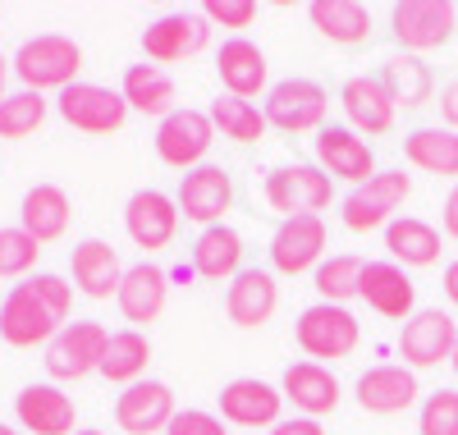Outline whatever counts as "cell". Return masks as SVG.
I'll list each match as a JSON object with an SVG mask.
<instances>
[{
    "instance_id": "7a4b0ae2",
    "label": "cell",
    "mask_w": 458,
    "mask_h": 435,
    "mask_svg": "<svg viewBox=\"0 0 458 435\" xmlns=\"http://www.w3.org/2000/svg\"><path fill=\"white\" fill-rule=\"evenodd\" d=\"M14 78L23 83V92H64L79 83L83 69V47L64 32H37L10 55Z\"/></svg>"
},
{
    "instance_id": "f907efd6",
    "label": "cell",
    "mask_w": 458,
    "mask_h": 435,
    "mask_svg": "<svg viewBox=\"0 0 458 435\" xmlns=\"http://www.w3.org/2000/svg\"><path fill=\"white\" fill-rule=\"evenodd\" d=\"M73 435H106V431H73Z\"/></svg>"
},
{
    "instance_id": "4fadbf2b",
    "label": "cell",
    "mask_w": 458,
    "mask_h": 435,
    "mask_svg": "<svg viewBox=\"0 0 458 435\" xmlns=\"http://www.w3.org/2000/svg\"><path fill=\"white\" fill-rule=\"evenodd\" d=\"M174 207L183 220L193 225H225V211L234 207V175L225 166H198L179 179V192H174Z\"/></svg>"
},
{
    "instance_id": "1f68e13d",
    "label": "cell",
    "mask_w": 458,
    "mask_h": 435,
    "mask_svg": "<svg viewBox=\"0 0 458 435\" xmlns=\"http://www.w3.org/2000/svg\"><path fill=\"white\" fill-rule=\"evenodd\" d=\"M308 19L335 47H362L371 37V10L358 5V0H312Z\"/></svg>"
},
{
    "instance_id": "8992f818",
    "label": "cell",
    "mask_w": 458,
    "mask_h": 435,
    "mask_svg": "<svg viewBox=\"0 0 458 435\" xmlns=\"http://www.w3.org/2000/svg\"><path fill=\"white\" fill-rule=\"evenodd\" d=\"M266 124L280 129V133H317L326 129V115H330V97L317 78H280V83L266 92Z\"/></svg>"
},
{
    "instance_id": "52a82bcc",
    "label": "cell",
    "mask_w": 458,
    "mask_h": 435,
    "mask_svg": "<svg viewBox=\"0 0 458 435\" xmlns=\"http://www.w3.org/2000/svg\"><path fill=\"white\" fill-rule=\"evenodd\" d=\"M211 47V23L202 19V10H170L161 19H151L142 28V55L147 64H179L193 60Z\"/></svg>"
},
{
    "instance_id": "4dcf8cb0",
    "label": "cell",
    "mask_w": 458,
    "mask_h": 435,
    "mask_svg": "<svg viewBox=\"0 0 458 435\" xmlns=\"http://www.w3.org/2000/svg\"><path fill=\"white\" fill-rule=\"evenodd\" d=\"M120 97L133 115H151V120H165L174 106V78L157 64H129L120 78Z\"/></svg>"
},
{
    "instance_id": "6da1fadb",
    "label": "cell",
    "mask_w": 458,
    "mask_h": 435,
    "mask_svg": "<svg viewBox=\"0 0 458 435\" xmlns=\"http://www.w3.org/2000/svg\"><path fill=\"white\" fill-rule=\"evenodd\" d=\"M69 307H73V285L64 275H51V270L28 275L0 303V339L10 348L51 344L69 326Z\"/></svg>"
},
{
    "instance_id": "f6af8a7d",
    "label": "cell",
    "mask_w": 458,
    "mask_h": 435,
    "mask_svg": "<svg viewBox=\"0 0 458 435\" xmlns=\"http://www.w3.org/2000/svg\"><path fill=\"white\" fill-rule=\"evenodd\" d=\"M440 225H445V234L458 243V183H454V192L445 197V211H440Z\"/></svg>"
},
{
    "instance_id": "e575fe53",
    "label": "cell",
    "mask_w": 458,
    "mask_h": 435,
    "mask_svg": "<svg viewBox=\"0 0 458 435\" xmlns=\"http://www.w3.org/2000/svg\"><path fill=\"white\" fill-rule=\"evenodd\" d=\"M403 156L408 166L427 170V175H440V179H458V133L454 129H412L403 138Z\"/></svg>"
},
{
    "instance_id": "681fc988",
    "label": "cell",
    "mask_w": 458,
    "mask_h": 435,
    "mask_svg": "<svg viewBox=\"0 0 458 435\" xmlns=\"http://www.w3.org/2000/svg\"><path fill=\"white\" fill-rule=\"evenodd\" d=\"M0 435H19V431H14V426H5V422H0Z\"/></svg>"
},
{
    "instance_id": "7c38bea8",
    "label": "cell",
    "mask_w": 458,
    "mask_h": 435,
    "mask_svg": "<svg viewBox=\"0 0 458 435\" xmlns=\"http://www.w3.org/2000/svg\"><path fill=\"white\" fill-rule=\"evenodd\" d=\"M454 339H458L454 316L440 311V307H422V311H412L399 330V358H403L408 371L440 367V362L454 358Z\"/></svg>"
},
{
    "instance_id": "277c9868",
    "label": "cell",
    "mask_w": 458,
    "mask_h": 435,
    "mask_svg": "<svg viewBox=\"0 0 458 435\" xmlns=\"http://www.w3.org/2000/svg\"><path fill=\"white\" fill-rule=\"evenodd\" d=\"M261 197H266V207L280 211L284 220L289 216H321L330 207V197H335V179L312 161H293V166L266 170Z\"/></svg>"
},
{
    "instance_id": "5bb4252c",
    "label": "cell",
    "mask_w": 458,
    "mask_h": 435,
    "mask_svg": "<svg viewBox=\"0 0 458 435\" xmlns=\"http://www.w3.org/2000/svg\"><path fill=\"white\" fill-rule=\"evenodd\" d=\"M326 220L321 216H289L271 234V270L280 275H308L326 261Z\"/></svg>"
},
{
    "instance_id": "cb8c5ba5",
    "label": "cell",
    "mask_w": 458,
    "mask_h": 435,
    "mask_svg": "<svg viewBox=\"0 0 458 435\" xmlns=\"http://www.w3.org/2000/svg\"><path fill=\"white\" fill-rule=\"evenodd\" d=\"M14 417L32 435H73L79 426V408L60 385H23L14 394Z\"/></svg>"
},
{
    "instance_id": "ac0fdd59",
    "label": "cell",
    "mask_w": 458,
    "mask_h": 435,
    "mask_svg": "<svg viewBox=\"0 0 458 435\" xmlns=\"http://www.w3.org/2000/svg\"><path fill=\"white\" fill-rule=\"evenodd\" d=\"M312 151H317V166H321L330 179H344V183H353V188L376 175V156H371L367 138H358L349 124H326V129H317Z\"/></svg>"
},
{
    "instance_id": "8d00e7d4",
    "label": "cell",
    "mask_w": 458,
    "mask_h": 435,
    "mask_svg": "<svg viewBox=\"0 0 458 435\" xmlns=\"http://www.w3.org/2000/svg\"><path fill=\"white\" fill-rule=\"evenodd\" d=\"M211 124H216V133L220 138H229V142H239V147H248V142H261L266 138V115L252 106V101H243V97H216L211 101Z\"/></svg>"
},
{
    "instance_id": "44dd1931",
    "label": "cell",
    "mask_w": 458,
    "mask_h": 435,
    "mask_svg": "<svg viewBox=\"0 0 458 435\" xmlns=\"http://www.w3.org/2000/svg\"><path fill=\"white\" fill-rule=\"evenodd\" d=\"M276 307H280V285H276V275L261 270V266L239 270L234 280H229V289H225V316L239 330L266 326L276 316Z\"/></svg>"
},
{
    "instance_id": "ee69618b",
    "label": "cell",
    "mask_w": 458,
    "mask_h": 435,
    "mask_svg": "<svg viewBox=\"0 0 458 435\" xmlns=\"http://www.w3.org/2000/svg\"><path fill=\"white\" fill-rule=\"evenodd\" d=\"M440 115H445V129L458 133V78L445 83V92H440Z\"/></svg>"
},
{
    "instance_id": "ffe728a7",
    "label": "cell",
    "mask_w": 458,
    "mask_h": 435,
    "mask_svg": "<svg viewBox=\"0 0 458 435\" xmlns=\"http://www.w3.org/2000/svg\"><path fill=\"white\" fill-rule=\"evenodd\" d=\"M174 389L165 380H138L114 399V426L129 435H157L174 422Z\"/></svg>"
},
{
    "instance_id": "836d02e7",
    "label": "cell",
    "mask_w": 458,
    "mask_h": 435,
    "mask_svg": "<svg viewBox=\"0 0 458 435\" xmlns=\"http://www.w3.org/2000/svg\"><path fill=\"white\" fill-rule=\"evenodd\" d=\"M147 362H151V339L142 330H114L110 344H106V358H101V371L110 385H138L147 380Z\"/></svg>"
},
{
    "instance_id": "60d3db41",
    "label": "cell",
    "mask_w": 458,
    "mask_h": 435,
    "mask_svg": "<svg viewBox=\"0 0 458 435\" xmlns=\"http://www.w3.org/2000/svg\"><path fill=\"white\" fill-rule=\"evenodd\" d=\"M202 19H207L211 28H252L257 5H252V0H207Z\"/></svg>"
},
{
    "instance_id": "ba28073f",
    "label": "cell",
    "mask_w": 458,
    "mask_h": 435,
    "mask_svg": "<svg viewBox=\"0 0 458 435\" xmlns=\"http://www.w3.org/2000/svg\"><path fill=\"white\" fill-rule=\"evenodd\" d=\"M106 344H110V330L101 321H69L51 344H47V371L55 385H69V380H88L101 371V358H106Z\"/></svg>"
},
{
    "instance_id": "30bf717a",
    "label": "cell",
    "mask_w": 458,
    "mask_h": 435,
    "mask_svg": "<svg viewBox=\"0 0 458 435\" xmlns=\"http://www.w3.org/2000/svg\"><path fill=\"white\" fill-rule=\"evenodd\" d=\"M458 28V5L449 0H399L390 10V32L408 55L445 47Z\"/></svg>"
},
{
    "instance_id": "e0dca14e",
    "label": "cell",
    "mask_w": 458,
    "mask_h": 435,
    "mask_svg": "<svg viewBox=\"0 0 458 435\" xmlns=\"http://www.w3.org/2000/svg\"><path fill=\"white\" fill-rule=\"evenodd\" d=\"M417 394H422V385H417V371H408L403 362H380V367H367L353 385V399L362 413L371 417H394L403 408L417 404Z\"/></svg>"
},
{
    "instance_id": "f1b7e54d",
    "label": "cell",
    "mask_w": 458,
    "mask_h": 435,
    "mask_svg": "<svg viewBox=\"0 0 458 435\" xmlns=\"http://www.w3.org/2000/svg\"><path fill=\"white\" fill-rule=\"evenodd\" d=\"M243 270V234L234 225H207L193 239V275L202 280H234Z\"/></svg>"
},
{
    "instance_id": "5b68a950",
    "label": "cell",
    "mask_w": 458,
    "mask_h": 435,
    "mask_svg": "<svg viewBox=\"0 0 458 435\" xmlns=\"http://www.w3.org/2000/svg\"><path fill=\"white\" fill-rule=\"evenodd\" d=\"M408 192H412V175H403V170H376L367 183H358L349 197H344L339 220H344V229H353V234L386 229L394 220V211L408 202Z\"/></svg>"
},
{
    "instance_id": "83f0119b",
    "label": "cell",
    "mask_w": 458,
    "mask_h": 435,
    "mask_svg": "<svg viewBox=\"0 0 458 435\" xmlns=\"http://www.w3.org/2000/svg\"><path fill=\"white\" fill-rule=\"evenodd\" d=\"M69 220H73V202L60 183H32L19 202V229H28L37 243H55L69 234Z\"/></svg>"
},
{
    "instance_id": "7402d4cb",
    "label": "cell",
    "mask_w": 458,
    "mask_h": 435,
    "mask_svg": "<svg viewBox=\"0 0 458 435\" xmlns=\"http://www.w3.org/2000/svg\"><path fill=\"white\" fill-rule=\"evenodd\" d=\"M216 404H220L225 426H276L280 408H284V394L257 376H239L216 394Z\"/></svg>"
},
{
    "instance_id": "4316f807",
    "label": "cell",
    "mask_w": 458,
    "mask_h": 435,
    "mask_svg": "<svg viewBox=\"0 0 458 435\" xmlns=\"http://www.w3.org/2000/svg\"><path fill=\"white\" fill-rule=\"evenodd\" d=\"M358 298L376 316H386V321H408V316L417 311V285L408 280V270L394 266V261H367Z\"/></svg>"
},
{
    "instance_id": "d4e9b609",
    "label": "cell",
    "mask_w": 458,
    "mask_h": 435,
    "mask_svg": "<svg viewBox=\"0 0 458 435\" xmlns=\"http://www.w3.org/2000/svg\"><path fill=\"white\" fill-rule=\"evenodd\" d=\"M216 73H220L225 97L252 101L257 92H271V88H266V78H271L266 51H261L257 42H248V37H229V42H220V51H216Z\"/></svg>"
},
{
    "instance_id": "d6986e66",
    "label": "cell",
    "mask_w": 458,
    "mask_h": 435,
    "mask_svg": "<svg viewBox=\"0 0 458 435\" xmlns=\"http://www.w3.org/2000/svg\"><path fill=\"white\" fill-rule=\"evenodd\" d=\"M339 106H344V115H349V129L362 138H380V133H390L394 129V115H399V106H394V97L386 92V83H380L376 73H353L349 83L339 88Z\"/></svg>"
},
{
    "instance_id": "8fae6325",
    "label": "cell",
    "mask_w": 458,
    "mask_h": 435,
    "mask_svg": "<svg viewBox=\"0 0 458 435\" xmlns=\"http://www.w3.org/2000/svg\"><path fill=\"white\" fill-rule=\"evenodd\" d=\"M60 110V120L69 129H79V133H92V138H106V133H120L129 124V106L124 97L114 92V88H101V83H73L60 92L55 101Z\"/></svg>"
},
{
    "instance_id": "74e56055",
    "label": "cell",
    "mask_w": 458,
    "mask_h": 435,
    "mask_svg": "<svg viewBox=\"0 0 458 435\" xmlns=\"http://www.w3.org/2000/svg\"><path fill=\"white\" fill-rule=\"evenodd\" d=\"M47 115H51V101L42 92H10L5 101H0V138L23 142L47 124Z\"/></svg>"
},
{
    "instance_id": "d6a6232c",
    "label": "cell",
    "mask_w": 458,
    "mask_h": 435,
    "mask_svg": "<svg viewBox=\"0 0 458 435\" xmlns=\"http://www.w3.org/2000/svg\"><path fill=\"white\" fill-rule=\"evenodd\" d=\"M376 78L386 83V92H390L394 106H403V110L427 106V101H431V88H436V78H431L427 60H422V55H408V51L390 55L386 64H380Z\"/></svg>"
},
{
    "instance_id": "2e32d148",
    "label": "cell",
    "mask_w": 458,
    "mask_h": 435,
    "mask_svg": "<svg viewBox=\"0 0 458 435\" xmlns=\"http://www.w3.org/2000/svg\"><path fill=\"white\" fill-rule=\"evenodd\" d=\"M114 303H120L129 330H147L151 321H161V316H165V303H170V270H161L157 261L129 266L124 280H120V294H114Z\"/></svg>"
},
{
    "instance_id": "7bdbcfd3",
    "label": "cell",
    "mask_w": 458,
    "mask_h": 435,
    "mask_svg": "<svg viewBox=\"0 0 458 435\" xmlns=\"http://www.w3.org/2000/svg\"><path fill=\"white\" fill-rule=\"evenodd\" d=\"M266 435H326V426L317 417H280Z\"/></svg>"
},
{
    "instance_id": "f546056e",
    "label": "cell",
    "mask_w": 458,
    "mask_h": 435,
    "mask_svg": "<svg viewBox=\"0 0 458 435\" xmlns=\"http://www.w3.org/2000/svg\"><path fill=\"white\" fill-rule=\"evenodd\" d=\"M386 252L403 270L436 266L440 261V229L427 225V220H417V216H394L386 225Z\"/></svg>"
},
{
    "instance_id": "bcb514c9",
    "label": "cell",
    "mask_w": 458,
    "mask_h": 435,
    "mask_svg": "<svg viewBox=\"0 0 458 435\" xmlns=\"http://www.w3.org/2000/svg\"><path fill=\"white\" fill-rule=\"evenodd\" d=\"M445 298L458 307V261H449V266H445Z\"/></svg>"
},
{
    "instance_id": "3957f363",
    "label": "cell",
    "mask_w": 458,
    "mask_h": 435,
    "mask_svg": "<svg viewBox=\"0 0 458 435\" xmlns=\"http://www.w3.org/2000/svg\"><path fill=\"white\" fill-rule=\"evenodd\" d=\"M293 339L298 348L308 353L312 362H344L353 358V348L362 344V321L349 307H335V303H312L298 311L293 321Z\"/></svg>"
},
{
    "instance_id": "484cf974",
    "label": "cell",
    "mask_w": 458,
    "mask_h": 435,
    "mask_svg": "<svg viewBox=\"0 0 458 435\" xmlns=\"http://www.w3.org/2000/svg\"><path fill=\"white\" fill-rule=\"evenodd\" d=\"M69 270H73V289L92 303L114 298L120 294V280H124V261L106 239H83L69 252Z\"/></svg>"
},
{
    "instance_id": "9c48e42d",
    "label": "cell",
    "mask_w": 458,
    "mask_h": 435,
    "mask_svg": "<svg viewBox=\"0 0 458 435\" xmlns=\"http://www.w3.org/2000/svg\"><path fill=\"white\" fill-rule=\"evenodd\" d=\"M216 142V124L207 110H193V106H179L170 110L165 120L157 124V156L170 166V170H198L207 166V151Z\"/></svg>"
},
{
    "instance_id": "d590c367",
    "label": "cell",
    "mask_w": 458,
    "mask_h": 435,
    "mask_svg": "<svg viewBox=\"0 0 458 435\" xmlns=\"http://www.w3.org/2000/svg\"><path fill=\"white\" fill-rule=\"evenodd\" d=\"M362 270H367L362 257H353V252H335V257H326V261L312 270V289L321 294V303L349 307V303L362 294Z\"/></svg>"
},
{
    "instance_id": "f35d334b",
    "label": "cell",
    "mask_w": 458,
    "mask_h": 435,
    "mask_svg": "<svg viewBox=\"0 0 458 435\" xmlns=\"http://www.w3.org/2000/svg\"><path fill=\"white\" fill-rule=\"evenodd\" d=\"M42 257V243L19 225H0V280H28V270Z\"/></svg>"
},
{
    "instance_id": "9a60e30c",
    "label": "cell",
    "mask_w": 458,
    "mask_h": 435,
    "mask_svg": "<svg viewBox=\"0 0 458 435\" xmlns=\"http://www.w3.org/2000/svg\"><path fill=\"white\" fill-rule=\"evenodd\" d=\"M124 229H129V239L142 252L170 248L174 234H179V207H174V197L161 192V188H138L129 202H124Z\"/></svg>"
},
{
    "instance_id": "ab89813d",
    "label": "cell",
    "mask_w": 458,
    "mask_h": 435,
    "mask_svg": "<svg viewBox=\"0 0 458 435\" xmlns=\"http://www.w3.org/2000/svg\"><path fill=\"white\" fill-rule=\"evenodd\" d=\"M417 435H458V389H431L417 408Z\"/></svg>"
},
{
    "instance_id": "603a6c76",
    "label": "cell",
    "mask_w": 458,
    "mask_h": 435,
    "mask_svg": "<svg viewBox=\"0 0 458 435\" xmlns=\"http://www.w3.org/2000/svg\"><path fill=\"white\" fill-rule=\"evenodd\" d=\"M280 394L298 408V417H317V422H321L326 413L339 408L344 385H339V376H335L330 367H321V362H289L284 376H280Z\"/></svg>"
},
{
    "instance_id": "c3c4849f",
    "label": "cell",
    "mask_w": 458,
    "mask_h": 435,
    "mask_svg": "<svg viewBox=\"0 0 458 435\" xmlns=\"http://www.w3.org/2000/svg\"><path fill=\"white\" fill-rule=\"evenodd\" d=\"M449 367H454V376H458V339H454V358H449Z\"/></svg>"
},
{
    "instance_id": "7dc6e473",
    "label": "cell",
    "mask_w": 458,
    "mask_h": 435,
    "mask_svg": "<svg viewBox=\"0 0 458 435\" xmlns=\"http://www.w3.org/2000/svg\"><path fill=\"white\" fill-rule=\"evenodd\" d=\"M10 73H14V64H10V55H5V51H0V101L10 97V92H5V88H10Z\"/></svg>"
},
{
    "instance_id": "b9f144b4",
    "label": "cell",
    "mask_w": 458,
    "mask_h": 435,
    "mask_svg": "<svg viewBox=\"0 0 458 435\" xmlns=\"http://www.w3.org/2000/svg\"><path fill=\"white\" fill-rule=\"evenodd\" d=\"M165 435H229V426L220 422V413H207V408H179Z\"/></svg>"
}]
</instances>
